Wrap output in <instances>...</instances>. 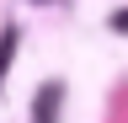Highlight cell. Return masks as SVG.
Wrapping results in <instances>:
<instances>
[{
  "mask_svg": "<svg viewBox=\"0 0 128 123\" xmlns=\"http://www.w3.org/2000/svg\"><path fill=\"white\" fill-rule=\"evenodd\" d=\"M59 102H64V86L48 80L38 91V102H32V123H59Z\"/></svg>",
  "mask_w": 128,
  "mask_h": 123,
  "instance_id": "1",
  "label": "cell"
},
{
  "mask_svg": "<svg viewBox=\"0 0 128 123\" xmlns=\"http://www.w3.org/2000/svg\"><path fill=\"white\" fill-rule=\"evenodd\" d=\"M11 54H16V27H6V32H0V75L11 70Z\"/></svg>",
  "mask_w": 128,
  "mask_h": 123,
  "instance_id": "2",
  "label": "cell"
},
{
  "mask_svg": "<svg viewBox=\"0 0 128 123\" xmlns=\"http://www.w3.org/2000/svg\"><path fill=\"white\" fill-rule=\"evenodd\" d=\"M112 32H128V11H112Z\"/></svg>",
  "mask_w": 128,
  "mask_h": 123,
  "instance_id": "3",
  "label": "cell"
}]
</instances>
